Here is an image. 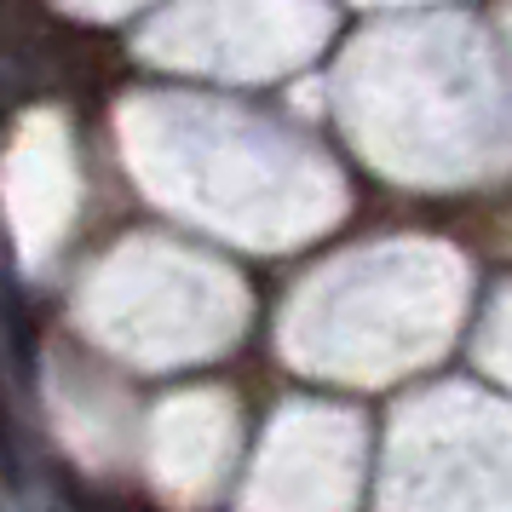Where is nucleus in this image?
Instances as JSON below:
<instances>
[{
	"mask_svg": "<svg viewBox=\"0 0 512 512\" xmlns=\"http://www.w3.org/2000/svg\"><path fill=\"white\" fill-rule=\"evenodd\" d=\"M363 6H420V0H363Z\"/></svg>",
	"mask_w": 512,
	"mask_h": 512,
	"instance_id": "ddd939ff",
	"label": "nucleus"
},
{
	"mask_svg": "<svg viewBox=\"0 0 512 512\" xmlns=\"http://www.w3.org/2000/svg\"><path fill=\"white\" fill-rule=\"evenodd\" d=\"M47 415L58 426V438L81 466L110 472L139 449V415H133V397L121 392L110 374L87 363V357H52L47 363Z\"/></svg>",
	"mask_w": 512,
	"mask_h": 512,
	"instance_id": "9d476101",
	"label": "nucleus"
},
{
	"mask_svg": "<svg viewBox=\"0 0 512 512\" xmlns=\"http://www.w3.org/2000/svg\"><path fill=\"white\" fill-rule=\"evenodd\" d=\"M58 6H70V12H81V18H121V12H133V6H144V0H58Z\"/></svg>",
	"mask_w": 512,
	"mask_h": 512,
	"instance_id": "f8f14e48",
	"label": "nucleus"
},
{
	"mask_svg": "<svg viewBox=\"0 0 512 512\" xmlns=\"http://www.w3.org/2000/svg\"><path fill=\"white\" fill-rule=\"evenodd\" d=\"M328 29V0H173L139 35V52L179 75L277 81L323 52Z\"/></svg>",
	"mask_w": 512,
	"mask_h": 512,
	"instance_id": "423d86ee",
	"label": "nucleus"
},
{
	"mask_svg": "<svg viewBox=\"0 0 512 512\" xmlns=\"http://www.w3.org/2000/svg\"><path fill=\"white\" fill-rule=\"evenodd\" d=\"M478 363H484L495 380H507L512 386V282L495 294L484 328H478Z\"/></svg>",
	"mask_w": 512,
	"mask_h": 512,
	"instance_id": "9b49d317",
	"label": "nucleus"
},
{
	"mask_svg": "<svg viewBox=\"0 0 512 512\" xmlns=\"http://www.w3.org/2000/svg\"><path fill=\"white\" fill-rule=\"evenodd\" d=\"M0 213L12 248L29 271H41L81 213V162H75L70 121L58 110H29L0 156Z\"/></svg>",
	"mask_w": 512,
	"mask_h": 512,
	"instance_id": "6e6552de",
	"label": "nucleus"
},
{
	"mask_svg": "<svg viewBox=\"0 0 512 512\" xmlns=\"http://www.w3.org/2000/svg\"><path fill=\"white\" fill-rule=\"evenodd\" d=\"M75 323L116 363L185 369L242 340L248 288L196 248L167 236H127L81 277Z\"/></svg>",
	"mask_w": 512,
	"mask_h": 512,
	"instance_id": "20e7f679",
	"label": "nucleus"
},
{
	"mask_svg": "<svg viewBox=\"0 0 512 512\" xmlns=\"http://www.w3.org/2000/svg\"><path fill=\"white\" fill-rule=\"evenodd\" d=\"M133 185L185 225L277 254L346 213V179L277 121L202 93H139L116 116Z\"/></svg>",
	"mask_w": 512,
	"mask_h": 512,
	"instance_id": "f03ea898",
	"label": "nucleus"
},
{
	"mask_svg": "<svg viewBox=\"0 0 512 512\" xmlns=\"http://www.w3.org/2000/svg\"><path fill=\"white\" fill-rule=\"evenodd\" d=\"M472 271L455 248L392 236L317 265L282 311L277 346L300 374L386 386L443 357L466 317Z\"/></svg>",
	"mask_w": 512,
	"mask_h": 512,
	"instance_id": "7ed1b4c3",
	"label": "nucleus"
},
{
	"mask_svg": "<svg viewBox=\"0 0 512 512\" xmlns=\"http://www.w3.org/2000/svg\"><path fill=\"white\" fill-rule=\"evenodd\" d=\"M236 443H242L236 397L219 386H196L156 403V415L139 432V455L167 507H208L231 478Z\"/></svg>",
	"mask_w": 512,
	"mask_h": 512,
	"instance_id": "1a4fd4ad",
	"label": "nucleus"
},
{
	"mask_svg": "<svg viewBox=\"0 0 512 512\" xmlns=\"http://www.w3.org/2000/svg\"><path fill=\"white\" fill-rule=\"evenodd\" d=\"M369 478V426L351 409L288 403L259 443L242 512H351Z\"/></svg>",
	"mask_w": 512,
	"mask_h": 512,
	"instance_id": "0eeeda50",
	"label": "nucleus"
},
{
	"mask_svg": "<svg viewBox=\"0 0 512 512\" xmlns=\"http://www.w3.org/2000/svg\"><path fill=\"white\" fill-rule=\"evenodd\" d=\"M380 512H512V409L466 386L403 403L386 432Z\"/></svg>",
	"mask_w": 512,
	"mask_h": 512,
	"instance_id": "39448f33",
	"label": "nucleus"
},
{
	"mask_svg": "<svg viewBox=\"0 0 512 512\" xmlns=\"http://www.w3.org/2000/svg\"><path fill=\"white\" fill-rule=\"evenodd\" d=\"M501 24H507V47H512V6H507V18H501Z\"/></svg>",
	"mask_w": 512,
	"mask_h": 512,
	"instance_id": "4468645a",
	"label": "nucleus"
},
{
	"mask_svg": "<svg viewBox=\"0 0 512 512\" xmlns=\"http://www.w3.org/2000/svg\"><path fill=\"white\" fill-rule=\"evenodd\" d=\"M357 156L415 190L512 173V75L478 24L426 18L357 35L328 81Z\"/></svg>",
	"mask_w": 512,
	"mask_h": 512,
	"instance_id": "f257e3e1",
	"label": "nucleus"
}]
</instances>
